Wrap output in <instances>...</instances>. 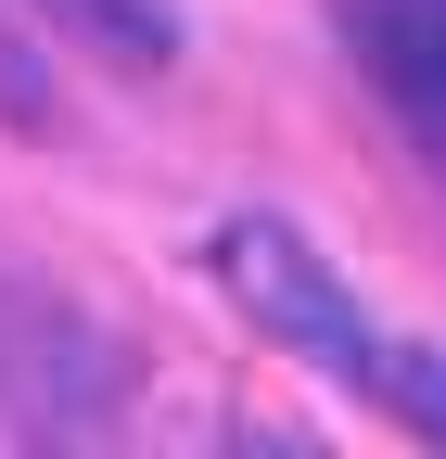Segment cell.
Returning <instances> with one entry per match:
<instances>
[{
    "mask_svg": "<svg viewBox=\"0 0 446 459\" xmlns=\"http://www.w3.org/2000/svg\"><path fill=\"white\" fill-rule=\"evenodd\" d=\"M217 281L243 294V319L255 332H281L294 358H319L331 383H357V395H382V409H408L421 434H446V370H421L408 344H382L357 307H345V281H331L294 230H268V217H230L217 230Z\"/></svg>",
    "mask_w": 446,
    "mask_h": 459,
    "instance_id": "6da1fadb",
    "label": "cell"
},
{
    "mask_svg": "<svg viewBox=\"0 0 446 459\" xmlns=\"http://www.w3.org/2000/svg\"><path fill=\"white\" fill-rule=\"evenodd\" d=\"M331 39L421 141H446V0H331Z\"/></svg>",
    "mask_w": 446,
    "mask_h": 459,
    "instance_id": "7a4b0ae2",
    "label": "cell"
},
{
    "mask_svg": "<svg viewBox=\"0 0 446 459\" xmlns=\"http://www.w3.org/2000/svg\"><path fill=\"white\" fill-rule=\"evenodd\" d=\"M64 13L90 39H116L128 65H166V51H179V0H64Z\"/></svg>",
    "mask_w": 446,
    "mask_h": 459,
    "instance_id": "3957f363",
    "label": "cell"
}]
</instances>
